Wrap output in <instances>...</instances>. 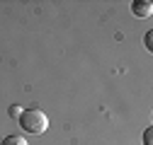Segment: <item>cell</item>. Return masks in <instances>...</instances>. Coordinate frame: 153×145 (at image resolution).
Returning <instances> with one entry per match:
<instances>
[{"instance_id":"1","label":"cell","mask_w":153,"mask_h":145,"mask_svg":"<svg viewBox=\"0 0 153 145\" xmlns=\"http://www.w3.org/2000/svg\"><path fill=\"white\" fill-rule=\"evenodd\" d=\"M22 123V128L27 133H34V135H39L49 128V116L42 111V109H27V111H22V116L17 119Z\"/></svg>"},{"instance_id":"2","label":"cell","mask_w":153,"mask_h":145,"mask_svg":"<svg viewBox=\"0 0 153 145\" xmlns=\"http://www.w3.org/2000/svg\"><path fill=\"white\" fill-rule=\"evenodd\" d=\"M131 12L136 17H151L153 3H151V0H134V3H131Z\"/></svg>"},{"instance_id":"3","label":"cell","mask_w":153,"mask_h":145,"mask_svg":"<svg viewBox=\"0 0 153 145\" xmlns=\"http://www.w3.org/2000/svg\"><path fill=\"white\" fill-rule=\"evenodd\" d=\"M0 145H29L22 135H7V138H3L0 140Z\"/></svg>"},{"instance_id":"4","label":"cell","mask_w":153,"mask_h":145,"mask_svg":"<svg viewBox=\"0 0 153 145\" xmlns=\"http://www.w3.org/2000/svg\"><path fill=\"white\" fill-rule=\"evenodd\" d=\"M7 114H10L12 119H20V116H22V109H20V106H17V104H12V106L7 109Z\"/></svg>"},{"instance_id":"5","label":"cell","mask_w":153,"mask_h":145,"mask_svg":"<svg viewBox=\"0 0 153 145\" xmlns=\"http://www.w3.org/2000/svg\"><path fill=\"white\" fill-rule=\"evenodd\" d=\"M143 145H153V131L151 128L143 131Z\"/></svg>"},{"instance_id":"6","label":"cell","mask_w":153,"mask_h":145,"mask_svg":"<svg viewBox=\"0 0 153 145\" xmlns=\"http://www.w3.org/2000/svg\"><path fill=\"white\" fill-rule=\"evenodd\" d=\"M143 41H146V48H153V34H151V31L146 34V39H143Z\"/></svg>"}]
</instances>
